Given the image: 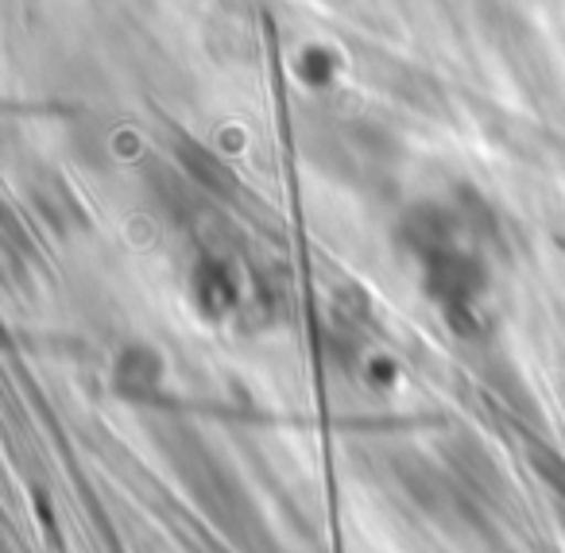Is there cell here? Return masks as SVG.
I'll list each match as a JSON object with an SVG mask.
<instances>
[{
  "label": "cell",
  "mask_w": 565,
  "mask_h": 553,
  "mask_svg": "<svg viewBox=\"0 0 565 553\" xmlns=\"http://www.w3.org/2000/svg\"><path fill=\"white\" fill-rule=\"evenodd\" d=\"M159 380H163V360L156 357L151 349H143V344H132V349L120 352L117 368H113V383H117L120 395H151V391L159 387Z\"/></svg>",
  "instance_id": "cell-1"
},
{
  "label": "cell",
  "mask_w": 565,
  "mask_h": 553,
  "mask_svg": "<svg viewBox=\"0 0 565 553\" xmlns=\"http://www.w3.org/2000/svg\"><path fill=\"white\" fill-rule=\"evenodd\" d=\"M194 298L205 313H221L236 302V283L221 264H202L194 272Z\"/></svg>",
  "instance_id": "cell-2"
}]
</instances>
